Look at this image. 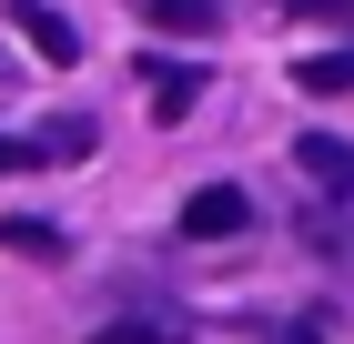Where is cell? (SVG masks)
<instances>
[{"instance_id": "8992f818", "label": "cell", "mask_w": 354, "mask_h": 344, "mask_svg": "<svg viewBox=\"0 0 354 344\" xmlns=\"http://www.w3.org/2000/svg\"><path fill=\"white\" fill-rule=\"evenodd\" d=\"M30 152H41V162H82L91 152V122H82V111H51V122H30Z\"/></svg>"}, {"instance_id": "277c9868", "label": "cell", "mask_w": 354, "mask_h": 344, "mask_svg": "<svg viewBox=\"0 0 354 344\" xmlns=\"http://www.w3.org/2000/svg\"><path fill=\"white\" fill-rule=\"evenodd\" d=\"M142 81H152V122H183L203 102V61H142Z\"/></svg>"}, {"instance_id": "30bf717a", "label": "cell", "mask_w": 354, "mask_h": 344, "mask_svg": "<svg viewBox=\"0 0 354 344\" xmlns=\"http://www.w3.org/2000/svg\"><path fill=\"white\" fill-rule=\"evenodd\" d=\"M263 344H324V324L304 314V324H283V334H263Z\"/></svg>"}, {"instance_id": "52a82bcc", "label": "cell", "mask_w": 354, "mask_h": 344, "mask_svg": "<svg viewBox=\"0 0 354 344\" xmlns=\"http://www.w3.org/2000/svg\"><path fill=\"white\" fill-rule=\"evenodd\" d=\"M304 91H314V102H344V91H354V51H314V61H304Z\"/></svg>"}, {"instance_id": "8fae6325", "label": "cell", "mask_w": 354, "mask_h": 344, "mask_svg": "<svg viewBox=\"0 0 354 344\" xmlns=\"http://www.w3.org/2000/svg\"><path fill=\"white\" fill-rule=\"evenodd\" d=\"M21 162H41V152H30V142H0V172H21Z\"/></svg>"}, {"instance_id": "5b68a950", "label": "cell", "mask_w": 354, "mask_h": 344, "mask_svg": "<svg viewBox=\"0 0 354 344\" xmlns=\"http://www.w3.org/2000/svg\"><path fill=\"white\" fill-rule=\"evenodd\" d=\"M0 253H21V264H61V253H71V233H61V223H41V212H21V223H0Z\"/></svg>"}, {"instance_id": "9c48e42d", "label": "cell", "mask_w": 354, "mask_h": 344, "mask_svg": "<svg viewBox=\"0 0 354 344\" xmlns=\"http://www.w3.org/2000/svg\"><path fill=\"white\" fill-rule=\"evenodd\" d=\"M183 324H102V334H82V344H172Z\"/></svg>"}, {"instance_id": "3957f363", "label": "cell", "mask_w": 354, "mask_h": 344, "mask_svg": "<svg viewBox=\"0 0 354 344\" xmlns=\"http://www.w3.org/2000/svg\"><path fill=\"white\" fill-rule=\"evenodd\" d=\"M243 223H253V203H243V192H233V183H203V192H192V203H183V233H203V243H223V233H243Z\"/></svg>"}, {"instance_id": "7a4b0ae2", "label": "cell", "mask_w": 354, "mask_h": 344, "mask_svg": "<svg viewBox=\"0 0 354 344\" xmlns=\"http://www.w3.org/2000/svg\"><path fill=\"white\" fill-rule=\"evenodd\" d=\"M10 30H21V41H30L41 61H82V30L61 21L51 0H10Z\"/></svg>"}, {"instance_id": "6da1fadb", "label": "cell", "mask_w": 354, "mask_h": 344, "mask_svg": "<svg viewBox=\"0 0 354 344\" xmlns=\"http://www.w3.org/2000/svg\"><path fill=\"white\" fill-rule=\"evenodd\" d=\"M294 172H304V192H324V203H354V142L304 132V142H294Z\"/></svg>"}, {"instance_id": "7c38bea8", "label": "cell", "mask_w": 354, "mask_h": 344, "mask_svg": "<svg viewBox=\"0 0 354 344\" xmlns=\"http://www.w3.org/2000/svg\"><path fill=\"white\" fill-rule=\"evenodd\" d=\"M0 81H10V61H0Z\"/></svg>"}, {"instance_id": "ba28073f", "label": "cell", "mask_w": 354, "mask_h": 344, "mask_svg": "<svg viewBox=\"0 0 354 344\" xmlns=\"http://www.w3.org/2000/svg\"><path fill=\"white\" fill-rule=\"evenodd\" d=\"M142 10H152L162 30H213L223 21V0H142Z\"/></svg>"}]
</instances>
